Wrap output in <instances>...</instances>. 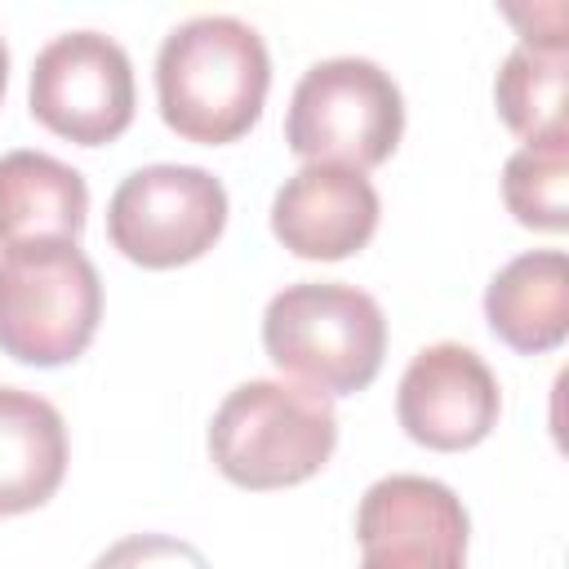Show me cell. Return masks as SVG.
Instances as JSON below:
<instances>
[{"mask_svg":"<svg viewBox=\"0 0 569 569\" xmlns=\"http://www.w3.org/2000/svg\"><path fill=\"white\" fill-rule=\"evenodd\" d=\"M271 58L262 36L231 13L178 22L156 53V102L164 124L200 147L244 138L267 102Z\"/></svg>","mask_w":569,"mask_h":569,"instance_id":"obj_1","label":"cell"},{"mask_svg":"<svg viewBox=\"0 0 569 569\" xmlns=\"http://www.w3.org/2000/svg\"><path fill=\"white\" fill-rule=\"evenodd\" d=\"M262 347L280 373L320 391H365L387 356V316L373 293L342 280L284 284L262 311Z\"/></svg>","mask_w":569,"mask_h":569,"instance_id":"obj_2","label":"cell"},{"mask_svg":"<svg viewBox=\"0 0 569 569\" xmlns=\"http://www.w3.org/2000/svg\"><path fill=\"white\" fill-rule=\"evenodd\" d=\"M338 445L333 400L284 378H249L209 422V458L240 489H289L311 480Z\"/></svg>","mask_w":569,"mask_h":569,"instance_id":"obj_3","label":"cell"},{"mask_svg":"<svg viewBox=\"0 0 569 569\" xmlns=\"http://www.w3.org/2000/svg\"><path fill=\"white\" fill-rule=\"evenodd\" d=\"M102 320V280L76 240L0 249V351L53 369L84 356Z\"/></svg>","mask_w":569,"mask_h":569,"instance_id":"obj_4","label":"cell"},{"mask_svg":"<svg viewBox=\"0 0 569 569\" xmlns=\"http://www.w3.org/2000/svg\"><path fill=\"white\" fill-rule=\"evenodd\" d=\"M405 133V98L391 71L369 58H325L302 71L284 116V142L307 164L373 169Z\"/></svg>","mask_w":569,"mask_h":569,"instance_id":"obj_5","label":"cell"},{"mask_svg":"<svg viewBox=\"0 0 569 569\" xmlns=\"http://www.w3.org/2000/svg\"><path fill=\"white\" fill-rule=\"evenodd\" d=\"M227 227V187L200 164H142L107 204V240L138 267L204 258Z\"/></svg>","mask_w":569,"mask_h":569,"instance_id":"obj_6","label":"cell"},{"mask_svg":"<svg viewBox=\"0 0 569 569\" xmlns=\"http://www.w3.org/2000/svg\"><path fill=\"white\" fill-rule=\"evenodd\" d=\"M31 116L80 147L116 142L133 124V62L102 31L53 36L31 62Z\"/></svg>","mask_w":569,"mask_h":569,"instance_id":"obj_7","label":"cell"},{"mask_svg":"<svg viewBox=\"0 0 569 569\" xmlns=\"http://www.w3.org/2000/svg\"><path fill=\"white\" fill-rule=\"evenodd\" d=\"M467 507L431 476H382L356 511L360 569H467Z\"/></svg>","mask_w":569,"mask_h":569,"instance_id":"obj_8","label":"cell"},{"mask_svg":"<svg viewBox=\"0 0 569 569\" xmlns=\"http://www.w3.org/2000/svg\"><path fill=\"white\" fill-rule=\"evenodd\" d=\"M502 413V391L480 351L462 342L422 347L396 387V418L413 445L458 453L480 445Z\"/></svg>","mask_w":569,"mask_h":569,"instance_id":"obj_9","label":"cell"},{"mask_svg":"<svg viewBox=\"0 0 569 569\" xmlns=\"http://www.w3.org/2000/svg\"><path fill=\"white\" fill-rule=\"evenodd\" d=\"M378 213V191L360 169L302 164L271 200V231L293 258L338 262L373 240Z\"/></svg>","mask_w":569,"mask_h":569,"instance_id":"obj_10","label":"cell"},{"mask_svg":"<svg viewBox=\"0 0 569 569\" xmlns=\"http://www.w3.org/2000/svg\"><path fill=\"white\" fill-rule=\"evenodd\" d=\"M485 320L520 356L556 351L569 333V262L560 249L511 258L485 289Z\"/></svg>","mask_w":569,"mask_h":569,"instance_id":"obj_11","label":"cell"},{"mask_svg":"<svg viewBox=\"0 0 569 569\" xmlns=\"http://www.w3.org/2000/svg\"><path fill=\"white\" fill-rule=\"evenodd\" d=\"M89 187L80 169L44 151L0 156V249L31 240H80Z\"/></svg>","mask_w":569,"mask_h":569,"instance_id":"obj_12","label":"cell"},{"mask_svg":"<svg viewBox=\"0 0 569 569\" xmlns=\"http://www.w3.org/2000/svg\"><path fill=\"white\" fill-rule=\"evenodd\" d=\"M67 476L62 413L22 387H0V516L44 507Z\"/></svg>","mask_w":569,"mask_h":569,"instance_id":"obj_13","label":"cell"},{"mask_svg":"<svg viewBox=\"0 0 569 569\" xmlns=\"http://www.w3.org/2000/svg\"><path fill=\"white\" fill-rule=\"evenodd\" d=\"M565 84H569V53L565 40H520L493 80L498 116L525 142L560 138L565 129Z\"/></svg>","mask_w":569,"mask_h":569,"instance_id":"obj_14","label":"cell"},{"mask_svg":"<svg viewBox=\"0 0 569 569\" xmlns=\"http://www.w3.org/2000/svg\"><path fill=\"white\" fill-rule=\"evenodd\" d=\"M502 200L520 227L565 231L569 227V133L525 142L502 169Z\"/></svg>","mask_w":569,"mask_h":569,"instance_id":"obj_15","label":"cell"},{"mask_svg":"<svg viewBox=\"0 0 569 569\" xmlns=\"http://www.w3.org/2000/svg\"><path fill=\"white\" fill-rule=\"evenodd\" d=\"M89 569H209L196 542L173 533H129L111 542Z\"/></svg>","mask_w":569,"mask_h":569,"instance_id":"obj_16","label":"cell"},{"mask_svg":"<svg viewBox=\"0 0 569 569\" xmlns=\"http://www.w3.org/2000/svg\"><path fill=\"white\" fill-rule=\"evenodd\" d=\"M4 84H9V49H4V36H0V98H4Z\"/></svg>","mask_w":569,"mask_h":569,"instance_id":"obj_17","label":"cell"}]
</instances>
